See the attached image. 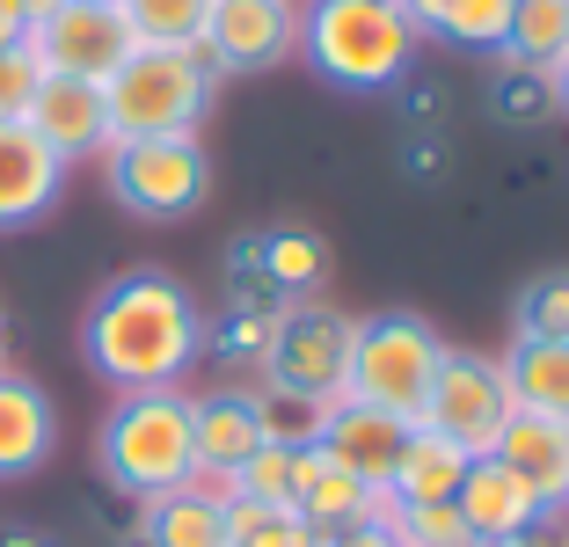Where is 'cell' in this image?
Wrapping results in <instances>:
<instances>
[{"instance_id":"obj_2","label":"cell","mask_w":569,"mask_h":547,"mask_svg":"<svg viewBox=\"0 0 569 547\" xmlns=\"http://www.w3.org/2000/svg\"><path fill=\"white\" fill-rule=\"evenodd\" d=\"M423 30L402 0H300V59L343 96H380L409 73Z\"/></svg>"},{"instance_id":"obj_15","label":"cell","mask_w":569,"mask_h":547,"mask_svg":"<svg viewBox=\"0 0 569 547\" xmlns=\"http://www.w3.org/2000/svg\"><path fill=\"white\" fill-rule=\"evenodd\" d=\"M37 139H44L59 161H88V153L110 147V102H102V81H67V73H44L30 117H22Z\"/></svg>"},{"instance_id":"obj_30","label":"cell","mask_w":569,"mask_h":547,"mask_svg":"<svg viewBox=\"0 0 569 547\" xmlns=\"http://www.w3.org/2000/svg\"><path fill=\"white\" fill-rule=\"evenodd\" d=\"M37 88H44L37 51H30V44H8V51H0V117H30Z\"/></svg>"},{"instance_id":"obj_37","label":"cell","mask_w":569,"mask_h":547,"mask_svg":"<svg viewBox=\"0 0 569 547\" xmlns=\"http://www.w3.org/2000/svg\"><path fill=\"white\" fill-rule=\"evenodd\" d=\"M0 547H51V540H37V533H8Z\"/></svg>"},{"instance_id":"obj_35","label":"cell","mask_w":569,"mask_h":547,"mask_svg":"<svg viewBox=\"0 0 569 547\" xmlns=\"http://www.w3.org/2000/svg\"><path fill=\"white\" fill-rule=\"evenodd\" d=\"M548 96H555V102H562V110H569V59H562V67L548 73Z\"/></svg>"},{"instance_id":"obj_38","label":"cell","mask_w":569,"mask_h":547,"mask_svg":"<svg viewBox=\"0 0 569 547\" xmlns=\"http://www.w3.org/2000/svg\"><path fill=\"white\" fill-rule=\"evenodd\" d=\"M0 372H8V315H0Z\"/></svg>"},{"instance_id":"obj_5","label":"cell","mask_w":569,"mask_h":547,"mask_svg":"<svg viewBox=\"0 0 569 547\" xmlns=\"http://www.w3.org/2000/svg\"><path fill=\"white\" fill-rule=\"evenodd\" d=\"M446 336L423 315L395 307V315H366L351 336V380H343V401H372V409L417 424L423 395H431L438 365H446Z\"/></svg>"},{"instance_id":"obj_25","label":"cell","mask_w":569,"mask_h":547,"mask_svg":"<svg viewBox=\"0 0 569 547\" xmlns=\"http://www.w3.org/2000/svg\"><path fill=\"white\" fill-rule=\"evenodd\" d=\"M511 336L519 344H569V270H540L511 299Z\"/></svg>"},{"instance_id":"obj_28","label":"cell","mask_w":569,"mask_h":547,"mask_svg":"<svg viewBox=\"0 0 569 547\" xmlns=\"http://www.w3.org/2000/svg\"><path fill=\"white\" fill-rule=\"evenodd\" d=\"M321 241H307V233H270L263 241V278L278 285V292H307V285L321 278Z\"/></svg>"},{"instance_id":"obj_34","label":"cell","mask_w":569,"mask_h":547,"mask_svg":"<svg viewBox=\"0 0 569 547\" xmlns=\"http://www.w3.org/2000/svg\"><path fill=\"white\" fill-rule=\"evenodd\" d=\"M446 8H452V0H402V16H409V22H417V30H423V37H431V30H438V16H446Z\"/></svg>"},{"instance_id":"obj_32","label":"cell","mask_w":569,"mask_h":547,"mask_svg":"<svg viewBox=\"0 0 569 547\" xmlns=\"http://www.w3.org/2000/svg\"><path fill=\"white\" fill-rule=\"evenodd\" d=\"M329 547H395V533L387 526H343V533H329Z\"/></svg>"},{"instance_id":"obj_21","label":"cell","mask_w":569,"mask_h":547,"mask_svg":"<svg viewBox=\"0 0 569 547\" xmlns=\"http://www.w3.org/2000/svg\"><path fill=\"white\" fill-rule=\"evenodd\" d=\"M147 547H227V497L190 481L147 504Z\"/></svg>"},{"instance_id":"obj_4","label":"cell","mask_w":569,"mask_h":547,"mask_svg":"<svg viewBox=\"0 0 569 547\" xmlns=\"http://www.w3.org/2000/svg\"><path fill=\"white\" fill-rule=\"evenodd\" d=\"M219 73L204 67V51H168V44H139L110 81H102V102H110V139H183L204 125L212 110Z\"/></svg>"},{"instance_id":"obj_31","label":"cell","mask_w":569,"mask_h":547,"mask_svg":"<svg viewBox=\"0 0 569 547\" xmlns=\"http://www.w3.org/2000/svg\"><path fill=\"white\" fill-rule=\"evenodd\" d=\"M270 329H278V315H256V307H249V315L227 321V350H234V358H263V350H270Z\"/></svg>"},{"instance_id":"obj_9","label":"cell","mask_w":569,"mask_h":547,"mask_svg":"<svg viewBox=\"0 0 569 547\" xmlns=\"http://www.w3.org/2000/svg\"><path fill=\"white\" fill-rule=\"evenodd\" d=\"M30 51L44 73H67V81H110L139 51L132 22H124L118 0H59L51 16L30 22Z\"/></svg>"},{"instance_id":"obj_19","label":"cell","mask_w":569,"mask_h":547,"mask_svg":"<svg viewBox=\"0 0 569 547\" xmlns=\"http://www.w3.org/2000/svg\"><path fill=\"white\" fill-rule=\"evenodd\" d=\"M460 475H468V452L446 446V438L423 431V424H409L402 452H395V475H387V497L395 504H452Z\"/></svg>"},{"instance_id":"obj_13","label":"cell","mask_w":569,"mask_h":547,"mask_svg":"<svg viewBox=\"0 0 569 547\" xmlns=\"http://www.w3.org/2000/svg\"><path fill=\"white\" fill-rule=\"evenodd\" d=\"M292 511L315 533H343V526H387L395 497L372 489V481H358V475H343L321 446H300L292 452Z\"/></svg>"},{"instance_id":"obj_1","label":"cell","mask_w":569,"mask_h":547,"mask_svg":"<svg viewBox=\"0 0 569 547\" xmlns=\"http://www.w3.org/2000/svg\"><path fill=\"white\" fill-rule=\"evenodd\" d=\"M81 358L110 395L183 387V372L204 358V315L190 285L153 263L110 278L81 315Z\"/></svg>"},{"instance_id":"obj_33","label":"cell","mask_w":569,"mask_h":547,"mask_svg":"<svg viewBox=\"0 0 569 547\" xmlns=\"http://www.w3.org/2000/svg\"><path fill=\"white\" fill-rule=\"evenodd\" d=\"M8 44H30V16H22L16 0H0V51Z\"/></svg>"},{"instance_id":"obj_27","label":"cell","mask_w":569,"mask_h":547,"mask_svg":"<svg viewBox=\"0 0 569 547\" xmlns=\"http://www.w3.org/2000/svg\"><path fill=\"white\" fill-rule=\"evenodd\" d=\"M387 533H395V547H482L452 504H395Z\"/></svg>"},{"instance_id":"obj_23","label":"cell","mask_w":569,"mask_h":547,"mask_svg":"<svg viewBox=\"0 0 569 547\" xmlns=\"http://www.w3.org/2000/svg\"><path fill=\"white\" fill-rule=\"evenodd\" d=\"M227 547H329V533H315L284 504H256L227 489Z\"/></svg>"},{"instance_id":"obj_36","label":"cell","mask_w":569,"mask_h":547,"mask_svg":"<svg viewBox=\"0 0 569 547\" xmlns=\"http://www.w3.org/2000/svg\"><path fill=\"white\" fill-rule=\"evenodd\" d=\"M16 8H22V16L37 22V16H51V8H59V0H16Z\"/></svg>"},{"instance_id":"obj_16","label":"cell","mask_w":569,"mask_h":547,"mask_svg":"<svg viewBox=\"0 0 569 547\" xmlns=\"http://www.w3.org/2000/svg\"><path fill=\"white\" fill-rule=\"evenodd\" d=\"M402 438H409L402 416L372 409V401H336V409L321 416V438H315V446L329 452V460L343 467V475H358V481H372V489H387V475H395V452H402Z\"/></svg>"},{"instance_id":"obj_11","label":"cell","mask_w":569,"mask_h":547,"mask_svg":"<svg viewBox=\"0 0 569 547\" xmlns=\"http://www.w3.org/2000/svg\"><path fill=\"white\" fill-rule=\"evenodd\" d=\"M190 446H198V481L227 497L234 475L270 446L256 395H241V387H227V395H190Z\"/></svg>"},{"instance_id":"obj_22","label":"cell","mask_w":569,"mask_h":547,"mask_svg":"<svg viewBox=\"0 0 569 547\" xmlns=\"http://www.w3.org/2000/svg\"><path fill=\"white\" fill-rule=\"evenodd\" d=\"M497 59L503 67H526V73H555L569 59V0H519Z\"/></svg>"},{"instance_id":"obj_10","label":"cell","mask_w":569,"mask_h":547,"mask_svg":"<svg viewBox=\"0 0 569 547\" xmlns=\"http://www.w3.org/2000/svg\"><path fill=\"white\" fill-rule=\"evenodd\" d=\"M204 67L212 73H270L300 51V0H219L204 22Z\"/></svg>"},{"instance_id":"obj_24","label":"cell","mask_w":569,"mask_h":547,"mask_svg":"<svg viewBox=\"0 0 569 547\" xmlns=\"http://www.w3.org/2000/svg\"><path fill=\"white\" fill-rule=\"evenodd\" d=\"M124 22H132L139 44H168V51H198L204 22H212L219 0H118Z\"/></svg>"},{"instance_id":"obj_3","label":"cell","mask_w":569,"mask_h":547,"mask_svg":"<svg viewBox=\"0 0 569 547\" xmlns=\"http://www.w3.org/2000/svg\"><path fill=\"white\" fill-rule=\"evenodd\" d=\"M96 467L110 489L132 504H153L168 489L198 481V446H190V395L153 387V395H118L96 431Z\"/></svg>"},{"instance_id":"obj_20","label":"cell","mask_w":569,"mask_h":547,"mask_svg":"<svg viewBox=\"0 0 569 547\" xmlns=\"http://www.w3.org/2000/svg\"><path fill=\"white\" fill-rule=\"evenodd\" d=\"M503 380H511V401L533 416H555L569 424V344H503Z\"/></svg>"},{"instance_id":"obj_26","label":"cell","mask_w":569,"mask_h":547,"mask_svg":"<svg viewBox=\"0 0 569 547\" xmlns=\"http://www.w3.org/2000/svg\"><path fill=\"white\" fill-rule=\"evenodd\" d=\"M511 8H519V0H452L431 37H438V44H460V51H503V37H511Z\"/></svg>"},{"instance_id":"obj_8","label":"cell","mask_w":569,"mask_h":547,"mask_svg":"<svg viewBox=\"0 0 569 547\" xmlns=\"http://www.w3.org/2000/svg\"><path fill=\"white\" fill-rule=\"evenodd\" d=\"M511 409H519V401H511L503 365L482 358V350L452 344L446 365H438V380H431V395H423V409H417V424H423V431H438L446 446H460L468 460H482V452H497Z\"/></svg>"},{"instance_id":"obj_12","label":"cell","mask_w":569,"mask_h":547,"mask_svg":"<svg viewBox=\"0 0 569 547\" xmlns=\"http://www.w3.org/2000/svg\"><path fill=\"white\" fill-rule=\"evenodd\" d=\"M452 511L468 518V533H475L482 547L533 540V533L548 526V504H540L533 489H526V481L497 460V452L468 460V475H460V489H452Z\"/></svg>"},{"instance_id":"obj_6","label":"cell","mask_w":569,"mask_h":547,"mask_svg":"<svg viewBox=\"0 0 569 547\" xmlns=\"http://www.w3.org/2000/svg\"><path fill=\"white\" fill-rule=\"evenodd\" d=\"M102 176L110 198L132 219H190L212 190V161H204L198 132L183 139H110L102 147Z\"/></svg>"},{"instance_id":"obj_7","label":"cell","mask_w":569,"mask_h":547,"mask_svg":"<svg viewBox=\"0 0 569 547\" xmlns=\"http://www.w3.org/2000/svg\"><path fill=\"white\" fill-rule=\"evenodd\" d=\"M351 336H358V321L336 315V307H315V299L284 307L278 329H270V350H263V380L278 387V395L336 409V401H343V380H351Z\"/></svg>"},{"instance_id":"obj_14","label":"cell","mask_w":569,"mask_h":547,"mask_svg":"<svg viewBox=\"0 0 569 547\" xmlns=\"http://www.w3.org/2000/svg\"><path fill=\"white\" fill-rule=\"evenodd\" d=\"M59 190H67V161L22 117H0V233L37 227L59 205Z\"/></svg>"},{"instance_id":"obj_39","label":"cell","mask_w":569,"mask_h":547,"mask_svg":"<svg viewBox=\"0 0 569 547\" xmlns=\"http://www.w3.org/2000/svg\"><path fill=\"white\" fill-rule=\"evenodd\" d=\"M511 547H540V540H511Z\"/></svg>"},{"instance_id":"obj_29","label":"cell","mask_w":569,"mask_h":547,"mask_svg":"<svg viewBox=\"0 0 569 547\" xmlns=\"http://www.w3.org/2000/svg\"><path fill=\"white\" fill-rule=\"evenodd\" d=\"M292 452H300V446H278V438H270V446H263V452H256V460L234 475V497L284 504V511H292Z\"/></svg>"},{"instance_id":"obj_17","label":"cell","mask_w":569,"mask_h":547,"mask_svg":"<svg viewBox=\"0 0 569 547\" xmlns=\"http://www.w3.org/2000/svg\"><path fill=\"white\" fill-rule=\"evenodd\" d=\"M497 460L511 467L548 511H569V424L511 409V424H503V438H497Z\"/></svg>"},{"instance_id":"obj_18","label":"cell","mask_w":569,"mask_h":547,"mask_svg":"<svg viewBox=\"0 0 569 547\" xmlns=\"http://www.w3.org/2000/svg\"><path fill=\"white\" fill-rule=\"evenodd\" d=\"M59 446V409L37 380L22 372H0V481H22L51 460Z\"/></svg>"}]
</instances>
